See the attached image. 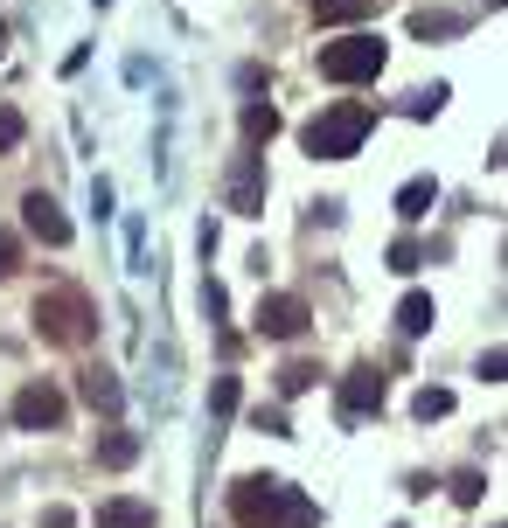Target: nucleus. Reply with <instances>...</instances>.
Masks as SVG:
<instances>
[{"label":"nucleus","mask_w":508,"mask_h":528,"mask_svg":"<svg viewBox=\"0 0 508 528\" xmlns=\"http://www.w3.org/2000/svg\"><path fill=\"white\" fill-rule=\"evenodd\" d=\"M230 522L237 528H314L321 508H314L300 487H286V480H272V473H251V480L230 487Z\"/></svg>","instance_id":"nucleus-1"},{"label":"nucleus","mask_w":508,"mask_h":528,"mask_svg":"<svg viewBox=\"0 0 508 528\" xmlns=\"http://www.w3.org/2000/svg\"><path fill=\"white\" fill-rule=\"evenodd\" d=\"M35 334L49 341V348H84L91 334H98V306H91V292L84 285H49V292H35Z\"/></svg>","instance_id":"nucleus-2"},{"label":"nucleus","mask_w":508,"mask_h":528,"mask_svg":"<svg viewBox=\"0 0 508 528\" xmlns=\"http://www.w3.org/2000/svg\"><path fill=\"white\" fill-rule=\"evenodd\" d=\"M369 126H376V112H369L362 98H341V105H328V112H314V119L300 126V139H307L314 160H348V153H362Z\"/></svg>","instance_id":"nucleus-3"},{"label":"nucleus","mask_w":508,"mask_h":528,"mask_svg":"<svg viewBox=\"0 0 508 528\" xmlns=\"http://www.w3.org/2000/svg\"><path fill=\"white\" fill-rule=\"evenodd\" d=\"M383 63H390V49H383L376 35L321 42V77H328V84H369V77H383Z\"/></svg>","instance_id":"nucleus-4"},{"label":"nucleus","mask_w":508,"mask_h":528,"mask_svg":"<svg viewBox=\"0 0 508 528\" xmlns=\"http://www.w3.org/2000/svg\"><path fill=\"white\" fill-rule=\"evenodd\" d=\"M251 327H258L265 341H300V334L314 327V306H307L300 292H265L258 313H251Z\"/></svg>","instance_id":"nucleus-5"},{"label":"nucleus","mask_w":508,"mask_h":528,"mask_svg":"<svg viewBox=\"0 0 508 528\" xmlns=\"http://www.w3.org/2000/svg\"><path fill=\"white\" fill-rule=\"evenodd\" d=\"M223 202H230L237 216H265V153H258V146L230 160V174H223Z\"/></svg>","instance_id":"nucleus-6"},{"label":"nucleus","mask_w":508,"mask_h":528,"mask_svg":"<svg viewBox=\"0 0 508 528\" xmlns=\"http://www.w3.org/2000/svg\"><path fill=\"white\" fill-rule=\"evenodd\" d=\"M63 417H70V396L56 383H21V396H14V424L21 431H56Z\"/></svg>","instance_id":"nucleus-7"},{"label":"nucleus","mask_w":508,"mask_h":528,"mask_svg":"<svg viewBox=\"0 0 508 528\" xmlns=\"http://www.w3.org/2000/svg\"><path fill=\"white\" fill-rule=\"evenodd\" d=\"M21 223H28V237H42L49 251H63V244H70V223H63V209H56L42 188H28V195H21Z\"/></svg>","instance_id":"nucleus-8"},{"label":"nucleus","mask_w":508,"mask_h":528,"mask_svg":"<svg viewBox=\"0 0 508 528\" xmlns=\"http://www.w3.org/2000/svg\"><path fill=\"white\" fill-rule=\"evenodd\" d=\"M369 410H383V376L376 369H348L341 376V417H369Z\"/></svg>","instance_id":"nucleus-9"},{"label":"nucleus","mask_w":508,"mask_h":528,"mask_svg":"<svg viewBox=\"0 0 508 528\" xmlns=\"http://www.w3.org/2000/svg\"><path fill=\"white\" fill-rule=\"evenodd\" d=\"M91 528H154V508H147V501H133V494H119V501H98Z\"/></svg>","instance_id":"nucleus-10"},{"label":"nucleus","mask_w":508,"mask_h":528,"mask_svg":"<svg viewBox=\"0 0 508 528\" xmlns=\"http://www.w3.org/2000/svg\"><path fill=\"white\" fill-rule=\"evenodd\" d=\"M77 390H84L91 410H105V417L126 403V390H119V376H112V369H84V376H77Z\"/></svg>","instance_id":"nucleus-11"},{"label":"nucleus","mask_w":508,"mask_h":528,"mask_svg":"<svg viewBox=\"0 0 508 528\" xmlns=\"http://www.w3.org/2000/svg\"><path fill=\"white\" fill-rule=\"evenodd\" d=\"M432 202H439V181H432V174H411V181L397 188V216H404V223L432 216Z\"/></svg>","instance_id":"nucleus-12"},{"label":"nucleus","mask_w":508,"mask_h":528,"mask_svg":"<svg viewBox=\"0 0 508 528\" xmlns=\"http://www.w3.org/2000/svg\"><path fill=\"white\" fill-rule=\"evenodd\" d=\"M467 28V14H446V7H418L411 14V35L418 42H439V35H460Z\"/></svg>","instance_id":"nucleus-13"},{"label":"nucleus","mask_w":508,"mask_h":528,"mask_svg":"<svg viewBox=\"0 0 508 528\" xmlns=\"http://www.w3.org/2000/svg\"><path fill=\"white\" fill-rule=\"evenodd\" d=\"M432 320H439L432 292H404V299H397V327H404V334H432Z\"/></svg>","instance_id":"nucleus-14"},{"label":"nucleus","mask_w":508,"mask_h":528,"mask_svg":"<svg viewBox=\"0 0 508 528\" xmlns=\"http://www.w3.org/2000/svg\"><path fill=\"white\" fill-rule=\"evenodd\" d=\"M133 459H140V438H133V431H98V466L126 473Z\"/></svg>","instance_id":"nucleus-15"},{"label":"nucleus","mask_w":508,"mask_h":528,"mask_svg":"<svg viewBox=\"0 0 508 528\" xmlns=\"http://www.w3.org/2000/svg\"><path fill=\"white\" fill-rule=\"evenodd\" d=\"M362 14H383V0H314V21L335 28V21H362Z\"/></svg>","instance_id":"nucleus-16"},{"label":"nucleus","mask_w":508,"mask_h":528,"mask_svg":"<svg viewBox=\"0 0 508 528\" xmlns=\"http://www.w3.org/2000/svg\"><path fill=\"white\" fill-rule=\"evenodd\" d=\"M244 139H251V146H272V139H279V112H272V105H244Z\"/></svg>","instance_id":"nucleus-17"},{"label":"nucleus","mask_w":508,"mask_h":528,"mask_svg":"<svg viewBox=\"0 0 508 528\" xmlns=\"http://www.w3.org/2000/svg\"><path fill=\"white\" fill-rule=\"evenodd\" d=\"M446 494H453V501H460V508H474V501H481V494H488V480H481V466H460V473H453V480H446Z\"/></svg>","instance_id":"nucleus-18"},{"label":"nucleus","mask_w":508,"mask_h":528,"mask_svg":"<svg viewBox=\"0 0 508 528\" xmlns=\"http://www.w3.org/2000/svg\"><path fill=\"white\" fill-rule=\"evenodd\" d=\"M314 383H321V369H314V362H286V369H279V396H307Z\"/></svg>","instance_id":"nucleus-19"},{"label":"nucleus","mask_w":508,"mask_h":528,"mask_svg":"<svg viewBox=\"0 0 508 528\" xmlns=\"http://www.w3.org/2000/svg\"><path fill=\"white\" fill-rule=\"evenodd\" d=\"M411 410H418V417L432 424V417H446V410H453V390H439V383H425V390L411 396Z\"/></svg>","instance_id":"nucleus-20"},{"label":"nucleus","mask_w":508,"mask_h":528,"mask_svg":"<svg viewBox=\"0 0 508 528\" xmlns=\"http://www.w3.org/2000/svg\"><path fill=\"white\" fill-rule=\"evenodd\" d=\"M425 258H432V251H425L418 237H397V244H390V271H418Z\"/></svg>","instance_id":"nucleus-21"},{"label":"nucleus","mask_w":508,"mask_h":528,"mask_svg":"<svg viewBox=\"0 0 508 528\" xmlns=\"http://www.w3.org/2000/svg\"><path fill=\"white\" fill-rule=\"evenodd\" d=\"M251 424H258L265 438H293V424H286V410H279V403H258V410H251Z\"/></svg>","instance_id":"nucleus-22"},{"label":"nucleus","mask_w":508,"mask_h":528,"mask_svg":"<svg viewBox=\"0 0 508 528\" xmlns=\"http://www.w3.org/2000/svg\"><path fill=\"white\" fill-rule=\"evenodd\" d=\"M237 376H216V383H209V410H216V417H230V410H237Z\"/></svg>","instance_id":"nucleus-23"},{"label":"nucleus","mask_w":508,"mask_h":528,"mask_svg":"<svg viewBox=\"0 0 508 528\" xmlns=\"http://www.w3.org/2000/svg\"><path fill=\"white\" fill-rule=\"evenodd\" d=\"M21 112H14V105H0V153H14V146H21Z\"/></svg>","instance_id":"nucleus-24"},{"label":"nucleus","mask_w":508,"mask_h":528,"mask_svg":"<svg viewBox=\"0 0 508 528\" xmlns=\"http://www.w3.org/2000/svg\"><path fill=\"white\" fill-rule=\"evenodd\" d=\"M446 105V84H432V91H411V119H432Z\"/></svg>","instance_id":"nucleus-25"},{"label":"nucleus","mask_w":508,"mask_h":528,"mask_svg":"<svg viewBox=\"0 0 508 528\" xmlns=\"http://www.w3.org/2000/svg\"><path fill=\"white\" fill-rule=\"evenodd\" d=\"M14 271H21V237L0 230V278H14Z\"/></svg>","instance_id":"nucleus-26"},{"label":"nucleus","mask_w":508,"mask_h":528,"mask_svg":"<svg viewBox=\"0 0 508 528\" xmlns=\"http://www.w3.org/2000/svg\"><path fill=\"white\" fill-rule=\"evenodd\" d=\"M508 376V348H488V355H481V383H502Z\"/></svg>","instance_id":"nucleus-27"},{"label":"nucleus","mask_w":508,"mask_h":528,"mask_svg":"<svg viewBox=\"0 0 508 528\" xmlns=\"http://www.w3.org/2000/svg\"><path fill=\"white\" fill-rule=\"evenodd\" d=\"M42 528H77V515L70 508H42Z\"/></svg>","instance_id":"nucleus-28"},{"label":"nucleus","mask_w":508,"mask_h":528,"mask_svg":"<svg viewBox=\"0 0 508 528\" xmlns=\"http://www.w3.org/2000/svg\"><path fill=\"white\" fill-rule=\"evenodd\" d=\"M0 49H7V21H0Z\"/></svg>","instance_id":"nucleus-29"},{"label":"nucleus","mask_w":508,"mask_h":528,"mask_svg":"<svg viewBox=\"0 0 508 528\" xmlns=\"http://www.w3.org/2000/svg\"><path fill=\"white\" fill-rule=\"evenodd\" d=\"M488 7H495V0H488Z\"/></svg>","instance_id":"nucleus-30"},{"label":"nucleus","mask_w":508,"mask_h":528,"mask_svg":"<svg viewBox=\"0 0 508 528\" xmlns=\"http://www.w3.org/2000/svg\"><path fill=\"white\" fill-rule=\"evenodd\" d=\"M397 528H404V522H397Z\"/></svg>","instance_id":"nucleus-31"}]
</instances>
